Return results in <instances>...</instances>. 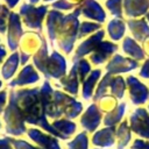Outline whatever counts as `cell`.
I'll list each match as a JSON object with an SVG mask.
<instances>
[{"label": "cell", "mask_w": 149, "mask_h": 149, "mask_svg": "<svg viewBox=\"0 0 149 149\" xmlns=\"http://www.w3.org/2000/svg\"><path fill=\"white\" fill-rule=\"evenodd\" d=\"M47 7L41 6L38 8H35L28 3H23L20 7V14L23 17L24 24L30 28H41V20L43 17V14L45 13Z\"/></svg>", "instance_id": "1"}, {"label": "cell", "mask_w": 149, "mask_h": 149, "mask_svg": "<svg viewBox=\"0 0 149 149\" xmlns=\"http://www.w3.org/2000/svg\"><path fill=\"white\" fill-rule=\"evenodd\" d=\"M21 35H22V28L19 15L12 12L8 15V33H7V43L12 51H14L17 48Z\"/></svg>", "instance_id": "2"}, {"label": "cell", "mask_w": 149, "mask_h": 149, "mask_svg": "<svg viewBox=\"0 0 149 149\" xmlns=\"http://www.w3.org/2000/svg\"><path fill=\"white\" fill-rule=\"evenodd\" d=\"M37 80H38V76L34 71L33 65H27L20 71L19 76L16 78H14L9 81L8 86L9 87L21 86V85H27V84H30V83H34V81H37Z\"/></svg>", "instance_id": "3"}, {"label": "cell", "mask_w": 149, "mask_h": 149, "mask_svg": "<svg viewBox=\"0 0 149 149\" xmlns=\"http://www.w3.org/2000/svg\"><path fill=\"white\" fill-rule=\"evenodd\" d=\"M19 66V54L16 51H13L12 55H9V57L6 59V62L3 63L2 68H1V76L5 80L10 79L15 71L17 70Z\"/></svg>", "instance_id": "4"}, {"label": "cell", "mask_w": 149, "mask_h": 149, "mask_svg": "<svg viewBox=\"0 0 149 149\" xmlns=\"http://www.w3.org/2000/svg\"><path fill=\"white\" fill-rule=\"evenodd\" d=\"M9 15L8 12V7H6L5 5H2L0 7V34H5L6 29H7V16Z\"/></svg>", "instance_id": "5"}, {"label": "cell", "mask_w": 149, "mask_h": 149, "mask_svg": "<svg viewBox=\"0 0 149 149\" xmlns=\"http://www.w3.org/2000/svg\"><path fill=\"white\" fill-rule=\"evenodd\" d=\"M12 146L14 147V149H35L34 147H31L28 142L23 141V140H16L14 137H9Z\"/></svg>", "instance_id": "6"}, {"label": "cell", "mask_w": 149, "mask_h": 149, "mask_svg": "<svg viewBox=\"0 0 149 149\" xmlns=\"http://www.w3.org/2000/svg\"><path fill=\"white\" fill-rule=\"evenodd\" d=\"M6 100H7V92L0 91V113H2L6 108Z\"/></svg>", "instance_id": "7"}, {"label": "cell", "mask_w": 149, "mask_h": 149, "mask_svg": "<svg viewBox=\"0 0 149 149\" xmlns=\"http://www.w3.org/2000/svg\"><path fill=\"white\" fill-rule=\"evenodd\" d=\"M0 149H13L9 137L0 139Z\"/></svg>", "instance_id": "8"}, {"label": "cell", "mask_w": 149, "mask_h": 149, "mask_svg": "<svg viewBox=\"0 0 149 149\" xmlns=\"http://www.w3.org/2000/svg\"><path fill=\"white\" fill-rule=\"evenodd\" d=\"M6 55H7V51H6V48H5V45L0 44V65H1L2 61L5 59Z\"/></svg>", "instance_id": "9"}, {"label": "cell", "mask_w": 149, "mask_h": 149, "mask_svg": "<svg viewBox=\"0 0 149 149\" xmlns=\"http://www.w3.org/2000/svg\"><path fill=\"white\" fill-rule=\"evenodd\" d=\"M6 3H7V7L8 8H14L16 6V3L19 2V0H3Z\"/></svg>", "instance_id": "10"}, {"label": "cell", "mask_w": 149, "mask_h": 149, "mask_svg": "<svg viewBox=\"0 0 149 149\" xmlns=\"http://www.w3.org/2000/svg\"><path fill=\"white\" fill-rule=\"evenodd\" d=\"M1 86H2V81L0 80V88H1Z\"/></svg>", "instance_id": "11"}, {"label": "cell", "mask_w": 149, "mask_h": 149, "mask_svg": "<svg viewBox=\"0 0 149 149\" xmlns=\"http://www.w3.org/2000/svg\"><path fill=\"white\" fill-rule=\"evenodd\" d=\"M1 127H2V125H1V121H0V129H1Z\"/></svg>", "instance_id": "12"}]
</instances>
